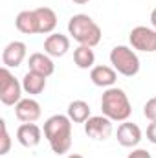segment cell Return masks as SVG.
I'll return each mask as SVG.
<instances>
[{
    "instance_id": "1",
    "label": "cell",
    "mask_w": 156,
    "mask_h": 158,
    "mask_svg": "<svg viewBox=\"0 0 156 158\" xmlns=\"http://www.w3.org/2000/svg\"><path fill=\"white\" fill-rule=\"evenodd\" d=\"M72 119L68 114H53L44 121L42 132L55 155H66L72 147Z\"/></svg>"
},
{
    "instance_id": "2",
    "label": "cell",
    "mask_w": 156,
    "mask_h": 158,
    "mask_svg": "<svg viewBox=\"0 0 156 158\" xmlns=\"http://www.w3.org/2000/svg\"><path fill=\"white\" fill-rule=\"evenodd\" d=\"M101 112L112 121H127L132 114V105L123 88L110 86L101 96Z\"/></svg>"
},
{
    "instance_id": "3",
    "label": "cell",
    "mask_w": 156,
    "mask_h": 158,
    "mask_svg": "<svg viewBox=\"0 0 156 158\" xmlns=\"http://www.w3.org/2000/svg\"><path fill=\"white\" fill-rule=\"evenodd\" d=\"M68 35L74 40H77L81 46H97L101 42V28L94 22L92 17L77 13L74 17H70L68 20Z\"/></svg>"
},
{
    "instance_id": "4",
    "label": "cell",
    "mask_w": 156,
    "mask_h": 158,
    "mask_svg": "<svg viewBox=\"0 0 156 158\" xmlns=\"http://www.w3.org/2000/svg\"><path fill=\"white\" fill-rule=\"evenodd\" d=\"M110 64L117 74L125 77H134L140 72V57L134 52V48H129L125 44L114 46L110 50Z\"/></svg>"
},
{
    "instance_id": "5",
    "label": "cell",
    "mask_w": 156,
    "mask_h": 158,
    "mask_svg": "<svg viewBox=\"0 0 156 158\" xmlns=\"http://www.w3.org/2000/svg\"><path fill=\"white\" fill-rule=\"evenodd\" d=\"M22 92H24L22 83L9 72V68L2 66V70H0V101L7 107L17 105L22 99Z\"/></svg>"
},
{
    "instance_id": "6",
    "label": "cell",
    "mask_w": 156,
    "mask_h": 158,
    "mask_svg": "<svg viewBox=\"0 0 156 158\" xmlns=\"http://www.w3.org/2000/svg\"><path fill=\"white\" fill-rule=\"evenodd\" d=\"M129 42L138 52L153 53L156 52V30L147 26H136L129 33Z\"/></svg>"
},
{
    "instance_id": "7",
    "label": "cell",
    "mask_w": 156,
    "mask_h": 158,
    "mask_svg": "<svg viewBox=\"0 0 156 158\" xmlns=\"http://www.w3.org/2000/svg\"><path fill=\"white\" fill-rule=\"evenodd\" d=\"M84 132L88 138L103 142L112 134V119L107 116H90L84 121Z\"/></svg>"
},
{
    "instance_id": "8",
    "label": "cell",
    "mask_w": 156,
    "mask_h": 158,
    "mask_svg": "<svg viewBox=\"0 0 156 158\" xmlns=\"http://www.w3.org/2000/svg\"><path fill=\"white\" fill-rule=\"evenodd\" d=\"M26 53H28V46L22 40H11L2 52V64L6 68H17L24 63Z\"/></svg>"
},
{
    "instance_id": "9",
    "label": "cell",
    "mask_w": 156,
    "mask_h": 158,
    "mask_svg": "<svg viewBox=\"0 0 156 158\" xmlns=\"http://www.w3.org/2000/svg\"><path fill=\"white\" fill-rule=\"evenodd\" d=\"M42 114L40 103L33 98H22L15 105V116L20 119L22 123H35Z\"/></svg>"
},
{
    "instance_id": "10",
    "label": "cell",
    "mask_w": 156,
    "mask_h": 158,
    "mask_svg": "<svg viewBox=\"0 0 156 158\" xmlns=\"http://www.w3.org/2000/svg\"><path fill=\"white\" fill-rule=\"evenodd\" d=\"M142 129L136 125V123H132V121H121V125L117 127L116 131V140L119 145H123V147H136L140 142H142Z\"/></svg>"
},
{
    "instance_id": "11",
    "label": "cell",
    "mask_w": 156,
    "mask_h": 158,
    "mask_svg": "<svg viewBox=\"0 0 156 158\" xmlns=\"http://www.w3.org/2000/svg\"><path fill=\"white\" fill-rule=\"evenodd\" d=\"M17 140L22 147H37L42 140V129L35 123H22L17 129Z\"/></svg>"
},
{
    "instance_id": "12",
    "label": "cell",
    "mask_w": 156,
    "mask_h": 158,
    "mask_svg": "<svg viewBox=\"0 0 156 158\" xmlns=\"http://www.w3.org/2000/svg\"><path fill=\"white\" fill-rule=\"evenodd\" d=\"M90 79L96 86H101V88H110L114 86L117 81V72L112 66H107V64H96L92 70H90Z\"/></svg>"
},
{
    "instance_id": "13",
    "label": "cell",
    "mask_w": 156,
    "mask_h": 158,
    "mask_svg": "<svg viewBox=\"0 0 156 158\" xmlns=\"http://www.w3.org/2000/svg\"><path fill=\"white\" fill-rule=\"evenodd\" d=\"M70 50V39L63 33H51L44 39V53L50 57H63Z\"/></svg>"
},
{
    "instance_id": "14",
    "label": "cell",
    "mask_w": 156,
    "mask_h": 158,
    "mask_svg": "<svg viewBox=\"0 0 156 158\" xmlns=\"http://www.w3.org/2000/svg\"><path fill=\"white\" fill-rule=\"evenodd\" d=\"M28 66L31 72H37L44 77H50L53 72H55V64H53V59L48 55V53H31L30 59H28Z\"/></svg>"
},
{
    "instance_id": "15",
    "label": "cell",
    "mask_w": 156,
    "mask_h": 158,
    "mask_svg": "<svg viewBox=\"0 0 156 158\" xmlns=\"http://www.w3.org/2000/svg\"><path fill=\"white\" fill-rule=\"evenodd\" d=\"M15 26L20 33L24 35H33L39 33V22H37V15L35 9H24L17 15L15 19Z\"/></svg>"
},
{
    "instance_id": "16",
    "label": "cell",
    "mask_w": 156,
    "mask_h": 158,
    "mask_svg": "<svg viewBox=\"0 0 156 158\" xmlns=\"http://www.w3.org/2000/svg\"><path fill=\"white\" fill-rule=\"evenodd\" d=\"M35 15H37V22H39V33L42 35H51L53 30L57 28V15L51 7H37L35 9Z\"/></svg>"
},
{
    "instance_id": "17",
    "label": "cell",
    "mask_w": 156,
    "mask_h": 158,
    "mask_svg": "<svg viewBox=\"0 0 156 158\" xmlns=\"http://www.w3.org/2000/svg\"><path fill=\"white\" fill-rule=\"evenodd\" d=\"M46 79L48 77L40 76L37 72L28 70L26 76L22 77V88H24V92L30 94V96H39V94L44 92V88H46Z\"/></svg>"
},
{
    "instance_id": "18",
    "label": "cell",
    "mask_w": 156,
    "mask_h": 158,
    "mask_svg": "<svg viewBox=\"0 0 156 158\" xmlns=\"http://www.w3.org/2000/svg\"><path fill=\"white\" fill-rule=\"evenodd\" d=\"M74 63L76 66L81 68V70H92L94 64H96V53L90 46H81L79 44L77 48L74 50Z\"/></svg>"
},
{
    "instance_id": "19",
    "label": "cell",
    "mask_w": 156,
    "mask_h": 158,
    "mask_svg": "<svg viewBox=\"0 0 156 158\" xmlns=\"http://www.w3.org/2000/svg\"><path fill=\"white\" fill-rule=\"evenodd\" d=\"M68 118L72 119L74 123H84L86 119L90 118V105L83 99H74L70 105H68Z\"/></svg>"
},
{
    "instance_id": "20",
    "label": "cell",
    "mask_w": 156,
    "mask_h": 158,
    "mask_svg": "<svg viewBox=\"0 0 156 158\" xmlns=\"http://www.w3.org/2000/svg\"><path fill=\"white\" fill-rule=\"evenodd\" d=\"M0 129H2V147H0V155H7L9 149H11V138H9V132H7V125L4 119H0Z\"/></svg>"
},
{
    "instance_id": "21",
    "label": "cell",
    "mask_w": 156,
    "mask_h": 158,
    "mask_svg": "<svg viewBox=\"0 0 156 158\" xmlns=\"http://www.w3.org/2000/svg\"><path fill=\"white\" fill-rule=\"evenodd\" d=\"M143 116L149 121H156V98H151L143 105Z\"/></svg>"
},
{
    "instance_id": "22",
    "label": "cell",
    "mask_w": 156,
    "mask_h": 158,
    "mask_svg": "<svg viewBox=\"0 0 156 158\" xmlns=\"http://www.w3.org/2000/svg\"><path fill=\"white\" fill-rule=\"evenodd\" d=\"M147 140L156 145V121H151L147 127Z\"/></svg>"
},
{
    "instance_id": "23",
    "label": "cell",
    "mask_w": 156,
    "mask_h": 158,
    "mask_svg": "<svg viewBox=\"0 0 156 158\" xmlns=\"http://www.w3.org/2000/svg\"><path fill=\"white\" fill-rule=\"evenodd\" d=\"M127 158H151V153L147 149H134L132 153H129Z\"/></svg>"
},
{
    "instance_id": "24",
    "label": "cell",
    "mask_w": 156,
    "mask_h": 158,
    "mask_svg": "<svg viewBox=\"0 0 156 158\" xmlns=\"http://www.w3.org/2000/svg\"><path fill=\"white\" fill-rule=\"evenodd\" d=\"M151 26L156 30V7L151 11Z\"/></svg>"
},
{
    "instance_id": "25",
    "label": "cell",
    "mask_w": 156,
    "mask_h": 158,
    "mask_svg": "<svg viewBox=\"0 0 156 158\" xmlns=\"http://www.w3.org/2000/svg\"><path fill=\"white\" fill-rule=\"evenodd\" d=\"M66 158H84L83 155H79V153H72V155H68Z\"/></svg>"
},
{
    "instance_id": "26",
    "label": "cell",
    "mask_w": 156,
    "mask_h": 158,
    "mask_svg": "<svg viewBox=\"0 0 156 158\" xmlns=\"http://www.w3.org/2000/svg\"><path fill=\"white\" fill-rule=\"evenodd\" d=\"M74 4H79V6H83V4H88L90 0H72Z\"/></svg>"
}]
</instances>
